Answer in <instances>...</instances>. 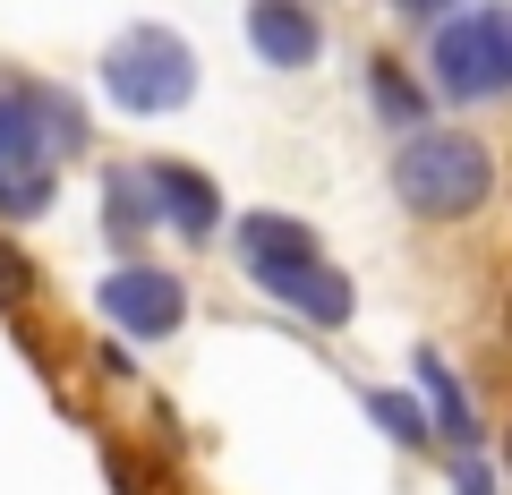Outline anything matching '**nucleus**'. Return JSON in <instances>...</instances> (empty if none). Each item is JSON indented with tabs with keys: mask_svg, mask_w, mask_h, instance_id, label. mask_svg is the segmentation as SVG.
<instances>
[{
	"mask_svg": "<svg viewBox=\"0 0 512 495\" xmlns=\"http://www.w3.org/2000/svg\"><path fill=\"white\" fill-rule=\"evenodd\" d=\"M86 120L52 86H0V214H43L52 205V163L77 154Z\"/></svg>",
	"mask_w": 512,
	"mask_h": 495,
	"instance_id": "obj_1",
	"label": "nucleus"
},
{
	"mask_svg": "<svg viewBox=\"0 0 512 495\" xmlns=\"http://www.w3.org/2000/svg\"><path fill=\"white\" fill-rule=\"evenodd\" d=\"M393 197L419 222H470L495 197V154L470 129H410V146L393 154Z\"/></svg>",
	"mask_w": 512,
	"mask_h": 495,
	"instance_id": "obj_2",
	"label": "nucleus"
},
{
	"mask_svg": "<svg viewBox=\"0 0 512 495\" xmlns=\"http://www.w3.org/2000/svg\"><path fill=\"white\" fill-rule=\"evenodd\" d=\"M436 94L453 103H504L512 94V0H487V9H453L436 26Z\"/></svg>",
	"mask_w": 512,
	"mask_h": 495,
	"instance_id": "obj_3",
	"label": "nucleus"
},
{
	"mask_svg": "<svg viewBox=\"0 0 512 495\" xmlns=\"http://www.w3.org/2000/svg\"><path fill=\"white\" fill-rule=\"evenodd\" d=\"M103 94L120 111H137V120H163V111H180L197 94V52L171 26H128L103 52Z\"/></svg>",
	"mask_w": 512,
	"mask_h": 495,
	"instance_id": "obj_4",
	"label": "nucleus"
},
{
	"mask_svg": "<svg viewBox=\"0 0 512 495\" xmlns=\"http://www.w3.org/2000/svg\"><path fill=\"white\" fill-rule=\"evenodd\" d=\"M103 316L120 333H137V342H163V333L188 316V291H180V274H163V265H120V274L103 282Z\"/></svg>",
	"mask_w": 512,
	"mask_h": 495,
	"instance_id": "obj_5",
	"label": "nucleus"
},
{
	"mask_svg": "<svg viewBox=\"0 0 512 495\" xmlns=\"http://www.w3.org/2000/svg\"><path fill=\"white\" fill-rule=\"evenodd\" d=\"M248 43L265 69H308L325 52V26H316L308 0H248Z\"/></svg>",
	"mask_w": 512,
	"mask_h": 495,
	"instance_id": "obj_6",
	"label": "nucleus"
},
{
	"mask_svg": "<svg viewBox=\"0 0 512 495\" xmlns=\"http://www.w3.org/2000/svg\"><path fill=\"white\" fill-rule=\"evenodd\" d=\"M256 291H274L282 308H299L308 325H350V274H333L325 257H308V265H282V274H265Z\"/></svg>",
	"mask_w": 512,
	"mask_h": 495,
	"instance_id": "obj_7",
	"label": "nucleus"
},
{
	"mask_svg": "<svg viewBox=\"0 0 512 495\" xmlns=\"http://www.w3.org/2000/svg\"><path fill=\"white\" fill-rule=\"evenodd\" d=\"M239 257H248V274H282V265H308L316 257V231L291 214H239Z\"/></svg>",
	"mask_w": 512,
	"mask_h": 495,
	"instance_id": "obj_8",
	"label": "nucleus"
},
{
	"mask_svg": "<svg viewBox=\"0 0 512 495\" xmlns=\"http://www.w3.org/2000/svg\"><path fill=\"white\" fill-rule=\"evenodd\" d=\"M154 197H163V214L180 222L188 239H205L222 222V197H214V180L205 171H188V163H154Z\"/></svg>",
	"mask_w": 512,
	"mask_h": 495,
	"instance_id": "obj_9",
	"label": "nucleus"
},
{
	"mask_svg": "<svg viewBox=\"0 0 512 495\" xmlns=\"http://www.w3.org/2000/svg\"><path fill=\"white\" fill-rule=\"evenodd\" d=\"M419 385H427V419H436V436L470 444L478 436V410H470V393L453 385V367H444L436 350H419Z\"/></svg>",
	"mask_w": 512,
	"mask_h": 495,
	"instance_id": "obj_10",
	"label": "nucleus"
},
{
	"mask_svg": "<svg viewBox=\"0 0 512 495\" xmlns=\"http://www.w3.org/2000/svg\"><path fill=\"white\" fill-rule=\"evenodd\" d=\"M367 86H376V111L393 120V129H419V111H427V94L402 77V60H367Z\"/></svg>",
	"mask_w": 512,
	"mask_h": 495,
	"instance_id": "obj_11",
	"label": "nucleus"
},
{
	"mask_svg": "<svg viewBox=\"0 0 512 495\" xmlns=\"http://www.w3.org/2000/svg\"><path fill=\"white\" fill-rule=\"evenodd\" d=\"M367 410H376L384 436H402V444H427V436H436V419H427L410 393H367Z\"/></svg>",
	"mask_w": 512,
	"mask_h": 495,
	"instance_id": "obj_12",
	"label": "nucleus"
},
{
	"mask_svg": "<svg viewBox=\"0 0 512 495\" xmlns=\"http://www.w3.org/2000/svg\"><path fill=\"white\" fill-rule=\"evenodd\" d=\"M26 291H35V265H26L18 248H9V239H0V308H18Z\"/></svg>",
	"mask_w": 512,
	"mask_h": 495,
	"instance_id": "obj_13",
	"label": "nucleus"
},
{
	"mask_svg": "<svg viewBox=\"0 0 512 495\" xmlns=\"http://www.w3.org/2000/svg\"><path fill=\"white\" fill-rule=\"evenodd\" d=\"M111 478H120V495H163V487H154V470L128 453V444H111Z\"/></svg>",
	"mask_w": 512,
	"mask_h": 495,
	"instance_id": "obj_14",
	"label": "nucleus"
},
{
	"mask_svg": "<svg viewBox=\"0 0 512 495\" xmlns=\"http://www.w3.org/2000/svg\"><path fill=\"white\" fill-rule=\"evenodd\" d=\"M384 9H393V18H436V26L453 18V0H384Z\"/></svg>",
	"mask_w": 512,
	"mask_h": 495,
	"instance_id": "obj_15",
	"label": "nucleus"
},
{
	"mask_svg": "<svg viewBox=\"0 0 512 495\" xmlns=\"http://www.w3.org/2000/svg\"><path fill=\"white\" fill-rule=\"evenodd\" d=\"M453 495H495V487H487V470H478V461H461V470H453Z\"/></svg>",
	"mask_w": 512,
	"mask_h": 495,
	"instance_id": "obj_16",
	"label": "nucleus"
},
{
	"mask_svg": "<svg viewBox=\"0 0 512 495\" xmlns=\"http://www.w3.org/2000/svg\"><path fill=\"white\" fill-rule=\"evenodd\" d=\"M504 470H512V427H504Z\"/></svg>",
	"mask_w": 512,
	"mask_h": 495,
	"instance_id": "obj_17",
	"label": "nucleus"
},
{
	"mask_svg": "<svg viewBox=\"0 0 512 495\" xmlns=\"http://www.w3.org/2000/svg\"><path fill=\"white\" fill-rule=\"evenodd\" d=\"M504 333H512V291H504Z\"/></svg>",
	"mask_w": 512,
	"mask_h": 495,
	"instance_id": "obj_18",
	"label": "nucleus"
}]
</instances>
